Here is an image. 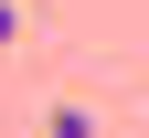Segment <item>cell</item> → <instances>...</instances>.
<instances>
[{
  "label": "cell",
  "instance_id": "cell-1",
  "mask_svg": "<svg viewBox=\"0 0 149 138\" xmlns=\"http://www.w3.org/2000/svg\"><path fill=\"white\" fill-rule=\"evenodd\" d=\"M0 43H22V0H0Z\"/></svg>",
  "mask_w": 149,
  "mask_h": 138
}]
</instances>
